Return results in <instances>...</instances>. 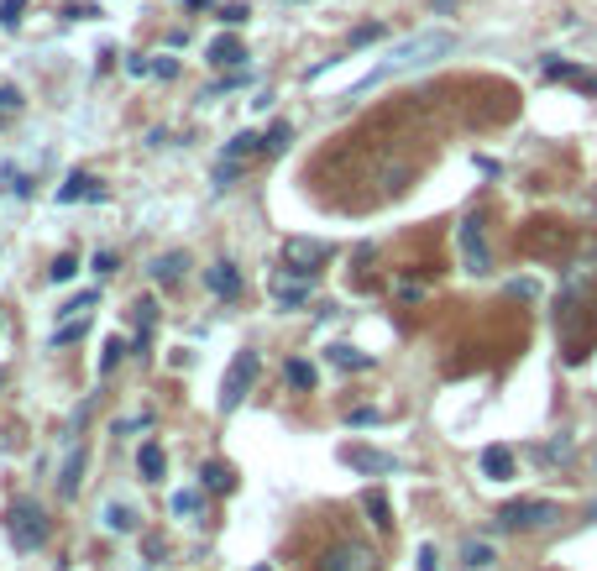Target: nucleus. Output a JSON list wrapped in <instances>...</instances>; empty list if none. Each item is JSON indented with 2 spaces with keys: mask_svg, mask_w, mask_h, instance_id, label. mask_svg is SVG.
<instances>
[{
  "mask_svg": "<svg viewBox=\"0 0 597 571\" xmlns=\"http://www.w3.org/2000/svg\"><path fill=\"white\" fill-rule=\"evenodd\" d=\"M450 47H456V37H450V32H420V37H409V43H399V47H393V53H388L383 64L372 68V74H367V79H362L357 89H351V95H362V89L383 85L388 74H404V68L430 64V58H440V53H450ZM351 95H346V100H351Z\"/></svg>",
  "mask_w": 597,
  "mask_h": 571,
  "instance_id": "obj_1",
  "label": "nucleus"
},
{
  "mask_svg": "<svg viewBox=\"0 0 597 571\" xmlns=\"http://www.w3.org/2000/svg\"><path fill=\"white\" fill-rule=\"evenodd\" d=\"M47 508L37 498H16V504L5 508V535H11V546L16 550H37L47 540Z\"/></svg>",
  "mask_w": 597,
  "mask_h": 571,
  "instance_id": "obj_2",
  "label": "nucleus"
},
{
  "mask_svg": "<svg viewBox=\"0 0 597 571\" xmlns=\"http://www.w3.org/2000/svg\"><path fill=\"white\" fill-rule=\"evenodd\" d=\"M561 519V504L555 498H513V504L498 508V525L503 529H545Z\"/></svg>",
  "mask_w": 597,
  "mask_h": 571,
  "instance_id": "obj_3",
  "label": "nucleus"
},
{
  "mask_svg": "<svg viewBox=\"0 0 597 571\" xmlns=\"http://www.w3.org/2000/svg\"><path fill=\"white\" fill-rule=\"evenodd\" d=\"M257 367H262V357H257L252 346H241L236 362H231V372H226V382H220V414H236V409H241L247 388L257 382Z\"/></svg>",
  "mask_w": 597,
  "mask_h": 571,
  "instance_id": "obj_4",
  "label": "nucleus"
},
{
  "mask_svg": "<svg viewBox=\"0 0 597 571\" xmlns=\"http://www.w3.org/2000/svg\"><path fill=\"white\" fill-rule=\"evenodd\" d=\"M330 257H336L330 241H309V236H288V241H283V268H294V273H304V278H315L320 262H330Z\"/></svg>",
  "mask_w": 597,
  "mask_h": 571,
  "instance_id": "obj_5",
  "label": "nucleus"
},
{
  "mask_svg": "<svg viewBox=\"0 0 597 571\" xmlns=\"http://www.w3.org/2000/svg\"><path fill=\"white\" fill-rule=\"evenodd\" d=\"M456 241H461V262H467V273H488L492 268V252H488V231H482V220L467 215L461 226H456Z\"/></svg>",
  "mask_w": 597,
  "mask_h": 571,
  "instance_id": "obj_6",
  "label": "nucleus"
},
{
  "mask_svg": "<svg viewBox=\"0 0 597 571\" xmlns=\"http://www.w3.org/2000/svg\"><path fill=\"white\" fill-rule=\"evenodd\" d=\"M320 571H378V550L362 546V540H341V546L325 550Z\"/></svg>",
  "mask_w": 597,
  "mask_h": 571,
  "instance_id": "obj_7",
  "label": "nucleus"
},
{
  "mask_svg": "<svg viewBox=\"0 0 597 571\" xmlns=\"http://www.w3.org/2000/svg\"><path fill=\"white\" fill-rule=\"evenodd\" d=\"M268 289H273L278 310H298V304H309V289H315V278L294 273V268H278V273L268 278Z\"/></svg>",
  "mask_w": 597,
  "mask_h": 571,
  "instance_id": "obj_8",
  "label": "nucleus"
},
{
  "mask_svg": "<svg viewBox=\"0 0 597 571\" xmlns=\"http://www.w3.org/2000/svg\"><path fill=\"white\" fill-rule=\"evenodd\" d=\"M341 462L357 466V472H399V456H383V451H367V445H341Z\"/></svg>",
  "mask_w": 597,
  "mask_h": 571,
  "instance_id": "obj_9",
  "label": "nucleus"
},
{
  "mask_svg": "<svg viewBox=\"0 0 597 571\" xmlns=\"http://www.w3.org/2000/svg\"><path fill=\"white\" fill-rule=\"evenodd\" d=\"M540 74H545V79H566V85H576V89H587V95H597V74H587V68H576V64L545 58V64H540Z\"/></svg>",
  "mask_w": 597,
  "mask_h": 571,
  "instance_id": "obj_10",
  "label": "nucleus"
},
{
  "mask_svg": "<svg viewBox=\"0 0 597 571\" xmlns=\"http://www.w3.org/2000/svg\"><path fill=\"white\" fill-rule=\"evenodd\" d=\"M205 289L220 294V299L241 294V273H236V262H215V268H205Z\"/></svg>",
  "mask_w": 597,
  "mask_h": 571,
  "instance_id": "obj_11",
  "label": "nucleus"
},
{
  "mask_svg": "<svg viewBox=\"0 0 597 571\" xmlns=\"http://www.w3.org/2000/svg\"><path fill=\"white\" fill-rule=\"evenodd\" d=\"M58 199H64V205H74V199H106V184L89 178V173H68L64 189H58Z\"/></svg>",
  "mask_w": 597,
  "mask_h": 571,
  "instance_id": "obj_12",
  "label": "nucleus"
},
{
  "mask_svg": "<svg viewBox=\"0 0 597 571\" xmlns=\"http://www.w3.org/2000/svg\"><path fill=\"white\" fill-rule=\"evenodd\" d=\"M137 472H142V483H163V472H168V456H163V445L147 441L137 451Z\"/></svg>",
  "mask_w": 597,
  "mask_h": 571,
  "instance_id": "obj_13",
  "label": "nucleus"
},
{
  "mask_svg": "<svg viewBox=\"0 0 597 571\" xmlns=\"http://www.w3.org/2000/svg\"><path fill=\"white\" fill-rule=\"evenodd\" d=\"M482 472H488L492 483H509L513 477V451L509 445H488V451H482Z\"/></svg>",
  "mask_w": 597,
  "mask_h": 571,
  "instance_id": "obj_14",
  "label": "nucleus"
},
{
  "mask_svg": "<svg viewBox=\"0 0 597 571\" xmlns=\"http://www.w3.org/2000/svg\"><path fill=\"white\" fill-rule=\"evenodd\" d=\"M205 58H210L215 68H231V64H247V47L236 43V37H215V43L205 47Z\"/></svg>",
  "mask_w": 597,
  "mask_h": 571,
  "instance_id": "obj_15",
  "label": "nucleus"
},
{
  "mask_svg": "<svg viewBox=\"0 0 597 571\" xmlns=\"http://www.w3.org/2000/svg\"><path fill=\"white\" fill-rule=\"evenodd\" d=\"M184 268H189V252H168V257H157V262H152V278H157L163 289H173V283L184 278Z\"/></svg>",
  "mask_w": 597,
  "mask_h": 571,
  "instance_id": "obj_16",
  "label": "nucleus"
},
{
  "mask_svg": "<svg viewBox=\"0 0 597 571\" xmlns=\"http://www.w3.org/2000/svg\"><path fill=\"white\" fill-rule=\"evenodd\" d=\"M199 487H210V493H231L236 472L226 462H205V466H199Z\"/></svg>",
  "mask_w": 597,
  "mask_h": 571,
  "instance_id": "obj_17",
  "label": "nucleus"
},
{
  "mask_svg": "<svg viewBox=\"0 0 597 571\" xmlns=\"http://www.w3.org/2000/svg\"><path fill=\"white\" fill-rule=\"evenodd\" d=\"M330 362H336V367H341V372H367V367H372V357H367V352H357V346H330Z\"/></svg>",
  "mask_w": 597,
  "mask_h": 571,
  "instance_id": "obj_18",
  "label": "nucleus"
},
{
  "mask_svg": "<svg viewBox=\"0 0 597 571\" xmlns=\"http://www.w3.org/2000/svg\"><path fill=\"white\" fill-rule=\"evenodd\" d=\"M283 382H288V388H298V393H309V388H315V367H309L304 357L283 362Z\"/></svg>",
  "mask_w": 597,
  "mask_h": 571,
  "instance_id": "obj_19",
  "label": "nucleus"
},
{
  "mask_svg": "<svg viewBox=\"0 0 597 571\" xmlns=\"http://www.w3.org/2000/svg\"><path fill=\"white\" fill-rule=\"evenodd\" d=\"M461 561H467L471 571H488L492 561H498V550H492L488 540H467V546H461Z\"/></svg>",
  "mask_w": 597,
  "mask_h": 571,
  "instance_id": "obj_20",
  "label": "nucleus"
},
{
  "mask_svg": "<svg viewBox=\"0 0 597 571\" xmlns=\"http://www.w3.org/2000/svg\"><path fill=\"white\" fill-rule=\"evenodd\" d=\"M362 508H367V519H372V525L383 529V535L393 529V508H388V498H383V493H367V498H362Z\"/></svg>",
  "mask_w": 597,
  "mask_h": 571,
  "instance_id": "obj_21",
  "label": "nucleus"
},
{
  "mask_svg": "<svg viewBox=\"0 0 597 571\" xmlns=\"http://www.w3.org/2000/svg\"><path fill=\"white\" fill-rule=\"evenodd\" d=\"M257 152H262V137H257V131H241V137H231V142H226V158H257Z\"/></svg>",
  "mask_w": 597,
  "mask_h": 571,
  "instance_id": "obj_22",
  "label": "nucleus"
},
{
  "mask_svg": "<svg viewBox=\"0 0 597 571\" xmlns=\"http://www.w3.org/2000/svg\"><path fill=\"white\" fill-rule=\"evenodd\" d=\"M79 472H85V451H74V456H68V466H64V477H58V493H64V498H74V493H79Z\"/></svg>",
  "mask_w": 597,
  "mask_h": 571,
  "instance_id": "obj_23",
  "label": "nucleus"
},
{
  "mask_svg": "<svg viewBox=\"0 0 597 571\" xmlns=\"http://www.w3.org/2000/svg\"><path fill=\"white\" fill-rule=\"evenodd\" d=\"M106 525H110V529H121V535H131V529H137V508L110 504V508H106Z\"/></svg>",
  "mask_w": 597,
  "mask_h": 571,
  "instance_id": "obj_24",
  "label": "nucleus"
},
{
  "mask_svg": "<svg viewBox=\"0 0 597 571\" xmlns=\"http://www.w3.org/2000/svg\"><path fill=\"white\" fill-rule=\"evenodd\" d=\"M288 142H294V127H288V121H278V127L262 137V152H283Z\"/></svg>",
  "mask_w": 597,
  "mask_h": 571,
  "instance_id": "obj_25",
  "label": "nucleus"
},
{
  "mask_svg": "<svg viewBox=\"0 0 597 571\" xmlns=\"http://www.w3.org/2000/svg\"><path fill=\"white\" fill-rule=\"evenodd\" d=\"M22 11H26V0H0V26L16 32V26H22Z\"/></svg>",
  "mask_w": 597,
  "mask_h": 571,
  "instance_id": "obj_26",
  "label": "nucleus"
},
{
  "mask_svg": "<svg viewBox=\"0 0 597 571\" xmlns=\"http://www.w3.org/2000/svg\"><path fill=\"white\" fill-rule=\"evenodd\" d=\"M378 37H388V26L383 22H367V26L351 32V47H367V43H378Z\"/></svg>",
  "mask_w": 597,
  "mask_h": 571,
  "instance_id": "obj_27",
  "label": "nucleus"
},
{
  "mask_svg": "<svg viewBox=\"0 0 597 571\" xmlns=\"http://www.w3.org/2000/svg\"><path fill=\"white\" fill-rule=\"evenodd\" d=\"M95 299H100V294H95V289H85V294H79V299H68V304H64V310H58V315H64V320L85 315V310H95Z\"/></svg>",
  "mask_w": 597,
  "mask_h": 571,
  "instance_id": "obj_28",
  "label": "nucleus"
},
{
  "mask_svg": "<svg viewBox=\"0 0 597 571\" xmlns=\"http://www.w3.org/2000/svg\"><path fill=\"white\" fill-rule=\"evenodd\" d=\"M121 352H126V336H110V341H106V352H100V372H110V367L121 362Z\"/></svg>",
  "mask_w": 597,
  "mask_h": 571,
  "instance_id": "obj_29",
  "label": "nucleus"
},
{
  "mask_svg": "<svg viewBox=\"0 0 597 571\" xmlns=\"http://www.w3.org/2000/svg\"><path fill=\"white\" fill-rule=\"evenodd\" d=\"M74 273H79V257H58V262L47 268V278H53V283H68Z\"/></svg>",
  "mask_w": 597,
  "mask_h": 571,
  "instance_id": "obj_30",
  "label": "nucleus"
},
{
  "mask_svg": "<svg viewBox=\"0 0 597 571\" xmlns=\"http://www.w3.org/2000/svg\"><path fill=\"white\" fill-rule=\"evenodd\" d=\"M85 331H89V325H85V315H74V320H68V325H64V331L53 336V346H68V341H79V336H85Z\"/></svg>",
  "mask_w": 597,
  "mask_h": 571,
  "instance_id": "obj_31",
  "label": "nucleus"
},
{
  "mask_svg": "<svg viewBox=\"0 0 597 571\" xmlns=\"http://www.w3.org/2000/svg\"><path fill=\"white\" fill-rule=\"evenodd\" d=\"M22 110V89L16 85H0V116H16Z\"/></svg>",
  "mask_w": 597,
  "mask_h": 571,
  "instance_id": "obj_32",
  "label": "nucleus"
},
{
  "mask_svg": "<svg viewBox=\"0 0 597 571\" xmlns=\"http://www.w3.org/2000/svg\"><path fill=\"white\" fill-rule=\"evenodd\" d=\"M540 462H572V441H551V445H540Z\"/></svg>",
  "mask_w": 597,
  "mask_h": 571,
  "instance_id": "obj_33",
  "label": "nucleus"
},
{
  "mask_svg": "<svg viewBox=\"0 0 597 571\" xmlns=\"http://www.w3.org/2000/svg\"><path fill=\"white\" fill-rule=\"evenodd\" d=\"M247 16H252V11H247L241 0H231V5H220V22H226V26H247Z\"/></svg>",
  "mask_w": 597,
  "mask_h": 571,
  "instance_id": "obj_34",
  "label": "nucleus"
},
{
  "mask_svg": "<svg viewBox=\"0 0 597 571\" xmlns=\"http://www.w3.org/2000/svg\"><path fill=\"white\" fill-rule=\"evenodd\" d=\"M378 420H383L378 409H351V414H346V424H378Z\"/></svg>",
  "mask_w": 597,
  "mask_h": 571,
  "instance_id": "obj_35",
  "label": "nucleus"
},
{
  "mask_svg": "<svg viewBox=\"0 0 597 571\" xmlns=\"http://www.w3.org/2000/svg\"><path fill=\"white\" fill-rule=\"evenodd\" d=\"M147 74H157V79H173V74H178V64H173V58H157V64H147Z\"/></svg>",
  "mask_w": 597,
  "mask_h": 571,
  "instance_id": "obj_36",
  "label": "nucleus"
},
{
  "mask_svg": "<svg viewBox=\"0 0 597 571\" xmlns=\"http://www.w3.org/2000/svg\"><path fill=\"white\" fill-rule=\"evenodd\" d=\"M509 294H513V299H534V283H530V278H513Z\"/></svg>",
  "mask_w": 597,
  "mask_h": 571,
  "instance_id": "obj_37",
  "label": "nucleus"
},
{
  "mask_svg": "<svg viewBox=\"0 0 597 571\" xmlns=\"http://www.w3.org/2000/svg\"><path fill=\"white\" fill-rule=\"evenodd\" d=\"M173 508H178V514H194V508H199V493H178V498H173Z\"/></svg>",
  "mask_w": 597,
  "mask_h": 571,
  "instance_id": "obj_38",
  "label": "nucleus"
},
{
  "mask_svg": "<svg viewBox=\"0 0 597 571\" xmlns=\"http://www.w3.org/2000/svg\"><path fill=\"white\" fill-rule=\"evenodd\" d=\"M64 16H74V22H89V16H100V11H95V5H68Z\"/></svg>",
  "mask_w": 597,
  "mask_h": 571,
  "instance_id": "obj_39",
  "label": "nucleus"
},
{
  "mask_svg": "<svg viewBox=\"0 0 597 571\" xmlns=\"http://www.w3.org/2000/svg\"><path fill=\"white\" fill-rule=\"evenodd\" d=\"M420 571H440L435 566V546H420Z\"/></svg>",
  "mask_w": 597,
  "mask_h": 571,
  "instance_id": "obj_40",
  "label": "nucleus"
},
{
  "mask_svg": "<svg viewBox=\"0 0 597 571\" xmlns=\"http://www.w3.org/2000/svg\"><path fill=\"white\" fill-rule=\"evenodd\" d=\"M95 273H116V252H100V257H95Z\"/></svg>",
  "mask_w": 597,
  "mask_h": 571,
  "instance_id": "obj_41",
  "label": "nucleus"
},
{
  "mask_svg": "<svg viewBox=\"0 0 597 571\" xmlns=\"http://www.w3.org/2000/svg\"><path fill=\"white\" fill-rule=\"evenodd\" d=\"M215 0H184V11H210Z\"/></svg>",
  "mask_w": 597,
  "mask_h": 571,
  "instance_id": "obj_42",
  "label": "nucleus"
},
{
  "mask_svg": "<svg viewBox=\"0 0 597 571\" xmlns=\"http://www.w3.org/2000/svg\"><path fill=\"white\" fill-rule=\"evenodd\" d=\"M0 325H5V320H0Z\"/></svg>",
  "mask_w": 597,
  "mask_h": 571,
  "instance_id": "obj_43",
  "label": "nucleus"
}]
</instances>
